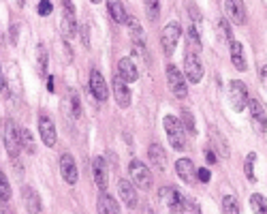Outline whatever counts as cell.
I'll return each mask as SVG.
<instances>
[{
	"label": "cell",
	"instance_id": "obj_17",
	"mask_svg": "<svg viewBox=\"0 0 267 214\" xmlns=\"http://www.w3.org/2000/svg\"><path fill=\"white\" fill-rule=\"evenodd\" d=\"M118 75H120L126 84L137 82L139 73H137V67L132 65V60H130V58H122V60H120V65H118Z\"/></svg>",
	"mask_w": 267,
	"mask_h": 214
},
{
	"label": "cell",
	"instance_id": "obj_2",
	"mask_svg": "<svg viewBox=\"0 0 267 214\" xmlns=\"http://www.w3.org/2000/svg\"><path fill=\"white\" fill-rule=\"evenodd\" d=\"M158 197L163 201V206L171 214H184V197L177 189H173V186H163L158 193Z\"/></svg>",
	"mask_w": 267,
	"mask_h": 214
},
{
	"label": "cell",
	"instance_id": "obj_31",
	"mask_svg": "<svg viewBox=\"0 0 267 214\" xmlns=\"http://www.w3.org/2000/svg\"><path fill=\"white\" fill-rule=\"evenodd\" d=\"M146 13L150 17V22H156L160 15V5L158 0H146Z\"/></svg>",
	"mask_w": 267,
	"mask_h": 214
},
{
	"label": "cell",
	"instance_id": "obj_19",
	"mask_svg": "<svg viewBox=\"0 0 267 214\" xmlns=\"http://www.w3.org/2000/svg\"><path fill=\"white\" fill-rule=\"evenodd\" d=\"M96 208H99V214H120L118 208V201H115L109 193H101L99 195V201H96Z\"/></svg>",
	"mask_w": 267,
	"mask_h": 214
},
{
	"label": "cell",
	"instance_id": "obj_13",
	"mask_svg": "<svg viewBox=\"0 0 267 214\" xmlns=\"http://www.w3.org/2000/svg\"><path fill=\"white\" fill-rule=\"evenodd\" d=\"M60 174H62V178H64L66 184L77 182V165H75V158L69 152H64L60 156Z\"/></svg>",
	"mask_w": 267,
	"mask_h": 214
},
{
	"label": "cell",
	"instance_id": "obj_1",
	"mask_svg": "<svg viewBox=\"0 0 267 214\" xmlns=\"http://www.w3.org/2000/svg\"><path fill=\"white\" fill-rule=\"evenodd\" d=\"M165 131L167 137L171 141V148L175 150H184L186 148V133H184V124L175 118V116H165Z\"/></svg>",
	"mask_w": 267,
	"mask_h": 214
},
{
	"label": "cell",
	"instance_id": "obj_44",
	"mask_svg": "<svg viewBox=\"0 0 267 214\" xmlns=\"http://www.w3.org/2000/svg\"><path fill=\"white\" fill-rule=\"evenodd\" d=\"M47 90H49V92H53V77H49V79H47Z\"/></svg>",
	"mask_w": 267,
	"mask_h": 214
},
{
	"label": "cell",
	"instance_id": "obj_41",
	"mask_svg": "<svg viewBox=\"0 0 267 214\" xmlns=\"http://www.w3.org/2000/svg\"><path fill=\"white\" fill-rule=\"evenodd\" d=\"M206 158H208V163L210 165H214V163H216V154H214V150H206Z\"/></svg>",
	"mask_w": 267,
	"mask_h": 214
},
{
	"label": "cell",
	"instance_id": "obj_45",
	"mask_svg": "<svg viewBox=\"0 0 267 214\" xmlns=\"http://www.w3.org/2000/svg\"><path fill=\"white\" fill-rule=\"evenodd\" d=\"M13 3H15V5H17V7H20V9H22V7H24V5H26V0H13Z\"/></svg>",
	"mask_w": 267,
	"mask_h": 214
},
{
	"label": "cell",
	"instance_id": "obj_22",
	"mask_svg": "<svg viewBox=\"0 0 267 214\" xmlns=\"http://www.w3.org/2000/svg\"><path fill=\"white\" fill-rule=\"evenodd\" d=\"M107 11L113 17V22H118V24L128 22V15H126V9H124L122 0H107Z\"/></svg>",
	"mask_w": 267,
	"mask_h": 214
},
{
	"label": "cell",
	"instance_id": "obj_26",
	"mask_svg": "<svg viewBox=\"0 0 267 214\" xmlns=\"http://www.w3.org/2000/svg\"><path fill=\"white\" fill-rule=\"evenodd\" d=\"M128 32H130V39L135 41V45L137 47H144V43H146V34H144V28H141V24L137 20H128Z\"/></svg>",
	"mask_w": 267,
	"mask_h": 214
},
{
	"label": "cell",
	"instance_id": "obj_27",
	"mask_svg": "<svg viewBox=\"0 0 267 214\" xmlns=\"http://www.w3.org/2000/svg\"><path fill=\"white\" fill-rule=\"evenodd\" d=\"M222 214H239V201L233 195H225L222 197Z\"/></svg>",
	"mask_w": 267,
	"mask_h": 214
},
{
	"label": "cell",
	"instance_id": "obj_46",
	"mask_svg": "<svg viewBox=\"0 0 267 214\" xmlns=\"http://www.w3.org/2000/svg\"><path fill=\"white\" fill-rule=\"evenodd\" d=\"M92 3H101V0H92Z\"/></svg>",
	"mask_w": 267,
	"mask_h": 214
},
{
	"label": "cell",
	"instance_id": "obj_43",
	"mask_svg": "<svg viewBox=\"0 0 267 214\" xmlns=\"http://www.w3.org/2000/svg\"><path fill=\"white\" fill-rule=\"evenodd\" d=\"M7 90V84H5V75H3V67H0V92Z\"/></svg>",
	"mask_w": 267,
	"mask_h": 214
},
{
	"label": "cell",
	"instance_id": "obj_6",
	"mask_svg": "<svg viewBox=\"0 0 267 214\" xmlns=\"http://www.w3.org/2000/svg\"><path fill=\"white\" fill-rule=\"evenodd\" d=\"M128 174L132 178V182L137 184V189H150L152 186V174H150V169L141 163V161H130L128 165Z\"/></svg>",
	"mask_w": 267,
	"mask_h": 214
},
{
	"label": "cell",
	"instance_id": "obj_36",
	"mask_svg": "<svg viewBox=\"0 0 267 214\" xmlns=\"http://www.w3.org/2000/svg\"><path fill=\"white\" fill-rule=\"evenodd\" d=\"M218 32L222 34V37H225V41L227 43H231L233 41V34H231V28H229V24H227V20H218Z\"/></svg>",
	"mask_w": 267,
	"mask_h": 214
},
{
	"label": "cell",
	"instance_id": "obj_34",
	"mask_svg": "<svg viewBox=\"0 0 267 214\" xmlns=\"http://www.w3.org/2000/svg\"><path fill=\"white\" fill-rule=\"evenodd\" d=\"M39 75L45 77L47 75V54H45V47H39Z\"/></svg>",
	"mask_w": 267,
	"mask_h": 214
},
{
	"label": "cell",
	"instance_id": "obj_37",
	"mask_svg": "<svg viewBox=\"0 0 267 214\" xmlns=\"http://www.w3.org/2000/svg\"><path fill=\"white\" fill-rule=\"evenodd\" d=\"M69 96H71V112H73V116H75V118H79V116H82V105H79L77 92L73 90V92H71Z\"/></svg>",
	"mask_w": 267,
	"mask_h": 214
},
{
	"label": "cell",
	"instance_id": "obj_21",
	"mask_svg": "<svg viewBox=\"0 0 267 214\" xmlns=\"http://www.w3.org/2000/svg\"><path fill=\"white\" fill-rule=\"evenodd\" d=\"M175 172H177V176H180L184 182H192L194 180V174H197V169H194V165H192L190 158H180L175 163Z\"/></svg>",
	"mask_w": 267,
	"mask_h": 214
},
{
	"label": "cell",
	"instance_id": "obj_5",
	"mask_svg": "<svg viewBox=\"0 0 267 214\" xmlns=\"http://www.w3.org/2000/svg\"><path fill=\"white\" fill-rule=\"evenodd\" d=\"M167 82H169V88H171L175 99H186L188 86H186V79H184V75L180 73V71H177V67H173V65L167 67Z\"/></svg>",
	"mask_w": 267,
	"mask_h": 214
},
{
	"label": "cell",
	"instance_id": "obj_28",
	"mask_svg": "<svg viewBox=\"0 0 267 214\" xmlns=\"http://www.w3.org/2000/svg\"><path fill=\"white\" fill-rule=\"evenodd\" d=\"M186 51H192V54H197V56L201 51V39H199V34L192 26L188 28V47H186Z\"/></svg>",
	"mask_w": 267,
	"mask_h": 214
},
{
	"label": "cell",
	"instance_id": "obj_39",
	"mask_svg": "<svg viewBox=\"0 0 267 214\" xmlns=\"http://www.w3.org/2000/svg\"><path fill=\"white\" fill-rule=\"evenodd\" d=\"M197 176H199V182H203V184H208V182L212 180V174H210V169H206V167L197 169Z\"/></svg>",
	"mask_w": 267,
	"mask_h": 214
},
{
	"label": "cell",
	"instance_id": "obj_30",
	"mask_svg": "<svg viewBox=\"0 0 267 214\" xmlns=\"http://www.w3.org/2000/svg\"><path fill=\"white\" fill-rule=\"evenodd\" d=\"M20 137H22V148H24L28 154H34V141H32V133H30L28 129H22V131H20Z\"/></svg>",
	"mask_w": 267,
	"mask_h": 214
},
{
	"label": "cell",
	"instance_id": "obj_40",
	"mask_svg": "<svg viewBox=\"0 0 267 214\" xmlns=\"http://www.w3.org/2000/svg\"><path fill=\"white\" fill-rule=\"evenodd\" d=\"M88 37H90V34H88V26H82V43L86 47L90 45V39H88Z\"/></svg>",
	"mask_w": 267,
	"mask_h": 214
},
{
	"label": "cell",
	"instance_id": "obj_33",
	"mask_svg": "<svg viewBox=\"0 0 267 214\" xmlns=\"http://www.w3.org/2000/svg\"><path fill=\"white\" fill-rule=\"evenodd\" d=\"M9 197H11V184H9L7 176H5L3 172H0V199L7 201Z\"/></svg>",
	"mask_w": 267,
	"mask_h": 214
},
{
	"label": "cell",
	"instance_id": "obj_23",
	"mask_svg": "<svg viewBox=\"0 0 267 214\" xmlns=\"http://www.w3.org/2000/svg\"><path fill=\"white\" fill-rule=\"evenodd\" d=\"M210 139H212L214 148H216V152L222 154V158H229V144H227L225 135H220V133H218L216 127H210Z\"/></svg>",
	"mask_w": 267,
	"mask_h": 214
},
{
	"label": "cell",
	"instance_id": "obj_9",
	"mask_svg": "<svg viewBox=\"0 0 267 214\" xmlns=\"http://www.w3.org/2000/svg\"><path fill=\"white\" fill-rule=\"evenodd\" d=\"M39 133H41V139L45 146H56L58 141V133H56V124H53V120L49 118V116H41L39 118Z\"/></svg>",
	"mask_w": 267,
	"mask_h": 214
},
{
	"label": "cell",
	"instance_id": "obj_42",
	"mask_svg": "<svg viewBox=\"0 0 267 214\" xmlns=\"http://www.w3.org/2000/svg\"><path fill=\"white\" fill-rule=\"evenodd\" d=\"M261 82H263V86L267 88V65L261 67Z\"/></svg>",
	"mask_w": 267,
	"mask_h": 214
},
{
	"label": "cell",
	"instance_id": "obj_29",
	"mask_svg": "<svg viewBox=\"0 0 267 214\" xmlns=\"http://www.w3.org/2000/svg\"><path fill=\"white\" fill-rule=\"evenodd\" d=\"M250 206L254 210V214H267V199L263 197V195H252L250 197Z\"/></svg>",
	"mask_w": 267,
	"mask_h": 214
},
{
	"label": "cell",
	"instance_id": "obj_4",
	"mask_svg": "<svg viewBox=\"0 0 267 214\" xmlns=\"http://www.w3.org/2000/svg\"><path fill=\"white\" fill-rule=\"evenodd\" d=\"M229 99H231V105H233L235 112L246 110V107H248V101H250L246 84L239 82V79H233V82L229 84Z\"/></svg>",
	"mask_w": 267,
	"mask_h": 214
},
{
	"label": "cell",
	"instance_id": "obj_15",
	"mask_svg": "<svg viewBox=\"0 0 267 214\" xmlns=\"http://www.w3.org/2000/svg\"><path fill=\"white\" fill-rule=\"evenodd\" d=\"M227 13L233 24H246V7L244 0H227Z\"/></svg>",
	"mask_w": 267,
	"mask_h": 214
},
{
	"label": "cell",
	"instance_id": "obj_11",
	"mask_svg": "<svg viewBox=\"0 0 267 214\" xmlns=\"http://www.w3.org/2000/svg\"><path fill=\"white\" fill-rule=\"evenodd\" d=\"M92 174H94V182L99 186V191H107V184H109V174H107V163L103 156H94L92 161Z\"/></svg>",
	"mask_w": 267,
	"mask_h": 214
},
{
	"label": "cell",
	"instance_id": "obj_10",
	"mask_svg": "<svg viewBox=\"0 0 267 214\" xmlns=\"http://www.w3.org/2000/svg\"><path fill=\"white\" fill-rule=\"evenodd\" d=\"M248 110H250L252 127L259 131V133H265V131H267V116H265L263 105L256 101V99H250V101H248Z\"/></svg>",
	"mask_w": 267,
	"mask_h": 214
},
{
	"label": "cell",
	"instance_id": "obj_20",
	"mask_svg": "<svg viewBox=\"0 0 267 214\" xmlns=\"http://www.w3.org/2000/svg\"><path fill=\"white\" fill-rule=\"evenodd\" d=\"M22 197H24V206H26V210H28L30 214H39V212H41V199H39V195L30 189V186H24Z\"/></svg>",
	"mask_w": 267,
	"mask_h": 214
},
{
	"label": "cell",
	"instance_id": "obj_7",
	"mask_svg": "<svg viewBox=\"0 0 267 214\" xmlns=\"http://www.w3.org/2000/svg\"><path fill=\"white\" fill-rule=\"evenodd\" d=\"M180 24L177 22H171V24H167L165 28H163V34H160V45H163V51L167 54V56H171L175 45H177V39H180Z\"/></svg>",
	"mask_w": 267,
	"mask_h": 214
},
{
	"label": "cell",
	"instance_id": "obj_25",
	"mask_svg": "<svg viewBox=\"0 0 267 214\" xmlns=\"http://www.w3.org/2000/svg\"><path fill=\"white\" fill-rule=\"evenodd\" d=\"M148 156L152 161V165L156 169H165L167 167V156H165V150L160 148V144H152L148 148Z\"/></svg>",
	"mask_w": 267,
	"mask_h": 214
},
{
	"label": "cell",
	"instance_id": "obj_24",
	"mask_svg": "<svg viewBox=\"0 0 267 214\" xmlns=\"http://www.w3.org/2000/svg\"><path fill=\"white\" fill-rule=\"evenodd\" d=\"M231 62L237 71H246V58H244V47L239 41H231Z\"/></svg>",
	"mask_w": 267,
	"mask_h": 214
},
{
	"label": "cell",
	"instance_id": "obj_18",
	"mask_svg": "<svg viewBox=\"0 0 267 214\" xmlns=\"http://www.w3.org/2000/svg\"><path fill=\"white\" fill-rule=\"evenodd\" d=\"M118 193H120V199L126 203L128 208L137 206V193H135V189H132V184L128 180H120L118 182Z\"/></svg>",
	"mask_w": 267,
	"mask_h": 214
},
{
	"label": "cell",
	"instance_id": "obj_35",
	"mask_svg": "<svg viewBox=\"0 0 267 214\" xmlns=\"http://www.w3.org/2000/svg\"><path fill=\"white\" fill-rule=\"evenodd\" d=\"M254 161H256V154L254 152H250V154H248L246 156V178H248V180H250V182H254V169H252V163H254Z\"/></svg>",
	"mask_w": 267,
	"mask_h": 214
},
{
	"label": "cell",
	"instance_id": "obj_38",
	"mask_svg": "<svg viewBox=\"0 0 267 214\" xmlns=\"http://www.w3.org/2000/svg\"><path fill=\"white\" fill-rule=\"evenodd\" d=\"M51 13V0H41L39 3V15H49Z\"/></svg>",
	"mask_w": 267,
	"mask_h": 214
},
{
	"label": "cell",
	"instance_id": "obj_8",
	"mask_svg": "<svg viewBox=\"0 0 267 214\" xmlns=\"http://www.w3.org/2000/svg\"><path fill=\"white\" fill-rule=\"evenodd\" d=\"M184 73L188 77V82L192 84H199L201 77H203V65H201V58L192 51H186V58H184Z\"/></svg>",
	"mask_w": 267,
	"mask_h": 214
},
{
	"label": "cell",
	"instance_id": "obj_14",
	"mask_svg": "<svg viewBox=\"0 0 267 214\" xmlns=\"http://www.w3.org/2000/svg\"><path fill=\"white\" fill-rule=\"evenodd\" d=\"M113 96H115V103H118L122 110H126V107L130 105V90H128L126 82H124L120 75L113 77Z\"/></svg>",
	"mask_w": 267,
	"mask_h": 214
},
{
	"label": "cell",
	"instance_id": "obj_12",
	"mask_svg": "<svg viewBox=\"0 0 267 214\" xmlns=\"http://www.w3.org/2000/svg\"><path fill=\"white\" fill-rule=\"evenodd\" d=\"M90 90L94 94V99L101 101V103H105L107 96H109V90H107V84H105V77H103L101 71H96V69L90 73Z\"/></svg>",
	"mask_w": 267,
	"mask_h": 214
},
{
	"label": "cell",
	"instance_id": "obj_16",
	"mask_svg": "<svg viewBox=\"0 0 267 214\" xmlns=\"http://www.w3.org/2000/svg\"><path fill=\"white\" fill-rule=\"evenodd\" d=\"M60 30H62V37L71 39L77 30V20H75V11H64L62 9V20H60Z\"/></svg>",
	"mask_w": 267,
	"mask_h": 214
},
{
	"label": "cell",
	"instance_id": "obj_3",
	"mask_svg": "<svg viewBox=\"0 0 267 214\" xmlns=\"http://www.w3.org/2000/svg\"><path fill=\"white\" fill-rule=\"evenodd\" d=\"M5 148L11 158H17L22 152V137H20V129L13 120L5 122Z\"/></svg>",
	"mask_w": 267,
	"mask_h": 214
},
{
	"label": "cell",
	"instance_id": "obj_32",
	"mask_svg": "<svg viewBox=\"0 0 267 214\" xmlns=\"http://www.w3.org/2000/svg\"><path fill=\"white\" fill-rule=\"evenodd\" d=\"M182 124H184V129H188V133H192V135L197 133V127H194V118H192V114L186 110V107L182 110Z\"/></svg>",
	"mask_w": 267,
	"mask_h": 214
}]
</instances>
